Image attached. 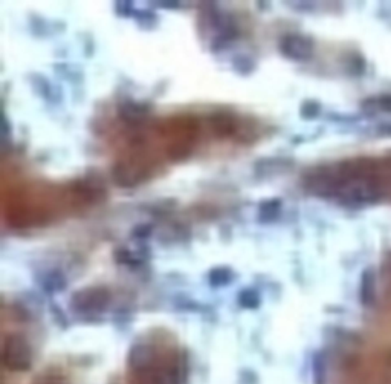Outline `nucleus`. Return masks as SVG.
<instances>
[{"label":"nucleus","instance_id":"obj_1","mask_svg":"<svg viewBox=\"0 0 391 384\" xmlns=\"http://www.w3.org/2000/svg\"><path fill=\"white\" fill-rule=\"evenodd\" d=\"M4 364L14 372H23L31 368L33 351L29 343L20 336H9L4 343L2 351Z\"/></svg>","mask_w":391,"mask_h":384},{"label":"nucleus","instance_id":"obj_2","mask_svg":"<svg viewBox=\"0 0 391 384\" xmlns=\"http://www.w3.org/2000/svg\"><path fill=\"white\" fill-rule=\"evenodd\" d=\"M110 300V292L103 287L84 288L74 294L71 300L72 308L78 312H99L104 311Z\"/></svg>","mask_w":391,"mask_h":384},{"label":"nucleus","instance_id":"obj_3","mask_svg":"<svg viewBox=\"0 0 391 384\" xmlns=\"http://www.w3.org/2000/svg\"><path fill=\"white\" fill-rule=\"evenodd\" d=\"M315 43L310 37L303 34H287L280 42V51H282L290 60L306 62L314 55Z\"/></svg>","mask_w":391,"mask_h":384},{"label":"nucleus","instance_id":"obj_4","mask_svg":"<svg viewBox=\"0 0 391 384\" xmlns=\"http://www.w3.org/2000/svg\"><path fill=\"white\" fill-rule=\"evenodd\" d=\"M141 378L145 384H180V373L176 364H163V366H156L144 371L141 373Z\"/></svg>","mask_w":391,"mask_h":384},{"label":"nucleus","instance_id":"obj_5","mask_svg":"<svg viewBox=\"0 0 391 384\" xmlns=\"http://www.w3.org/2000/svg\"><path fill=\"white\" fill-rule=\"evenodd\" d=\"M155 349L150 344H136L128 356V364L136 372L143 373L155 364Z\"/></svg>","mask_w":391,"mask_h":384},{"label":"nucleus","instance_id":"obj_6","mask_svg":"<svg viewBox=\"0 0 391 384\" xmlns=\"http://www.w3.org/2000/svg\"><path fill=\"white\" fill-rule=\"evenodd\" d=\"M376 299V273L373 268H365L359 282V300L364 307H372Z\"/></svg>","mask_w":391,"mask_h":384},{"label":"nucleus","instance_id":"obj_7","mask_svg":"<svg viewBox=\"0 0 391 384\" xmlns=\"http://www.w3.org/2000/svg\"><path fill=\"white\" fill-rule=\"evenodd\" d=\"M312 375L315 384H326L327 378V366H326V357L323 352H316L314 361H312Z\"/></svg>","mask_w":391,"mask_h":384},{"label":"nucleus","instance_id":"obj_8","mask_svg":"<svg viewBox=\"0 0 391 384\" xmlns=\"http://www.w3.org/2000/svg\"><path fill=\"white\" fill-rule=\"evenodd\" d=\"M43 288L46 291H51V292H57V291H62L65 290L66 287V280H65V275L62 273L58 271H51L46 274V278L43 279Z\"/></svg>","mask_w":391,"mask_h":384},{"label":"nucleus","instance_id":"obj_9","mask_svg":"<svg viewBox=\"0 0 391 384\" xmlns=\"http://www.w3.org/2000/svg\"><path fill=\"white\" fill-rule=\"evenodd\" d=\"M147 109L144 106L133 104V103H127L124 107H121V115L124 116V120L128 123H136L141 121L145 116Z\"/></svg>","mask_w":391,"mask_h":384},{"label":"nucleus","instance_id":"obj_10","mask_svg":"<svg viewBox=\"0 0 391 384\" xmlns=\"http://www.w3.org/2000/svg\"><path fill=\"white\" fill-rule=\"evenodd\" d=\"M238 303L242 305L243 308H249V309L257 308L260 303L258 292L254 290H243L238 295Z\"/></svg>","mask_w":391,"mask_h":384},{"label":"nucleus","instance_id":"obj_11","mask_svg":"<svg viewBox=\"0 0 391 384\" xmlns=\"http://www.w3.org/2000/svg\"><path fill=\"white\" fill-rule=\"evenodd\" d=\"M231 273H229V270H225V268H217V270H213V273L209 274V280H211L213 285H226L229 280H231Z\"/></svg>","mask_w":391,"mask_h":384}]
</instances>
